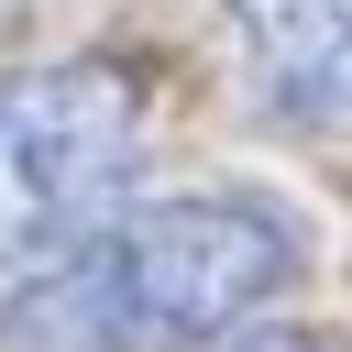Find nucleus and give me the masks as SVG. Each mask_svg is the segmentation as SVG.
I'll use <instances>...</instances> for the list:
<instances>
[{"mask_svg":"<svg viewBox=\"0 0 352 352\" xmlns=\"http://www.w3.org/2000/svg\"><path fill=\"white\" fill-rule=\"evenodd\" d=\"M308 264V231L253 187L132 198L99 242L0 297V352H209L242 341Z\"/></svg>","mask_w":352,"mask_h":352,"instance_id":"1","label":"nucleus"},{"mask_svg":"<svg viewBox=\"0 0 352 352\" xmlns=\"http://www.w3.org/2000/svg\"><path fill=\"white\" fill-rule=\"evenodd\" d=\"M143 143H154V110L132 66L110 55L11 66L0 77V275L22 286L77 242H99L143 187Z\"/></svg>","mask_w":352,"mask_h":352,"instance_id":"2","label":"nucleus"},{"mask_svg":"<svg viewBox=\"0 0 352 352\" xmlns=\"http://www.w3.org/2000/svg\"><path fill=\"white\" fill-rule=\"evenodd\" d=\"M220 22L264 121L319 143L352 132V0H220Z\"/></svg>","mask_w":352,"mask_h":352,"instance_id":"3","label":"nucleus"},{"mask_svg":"<svg viewBox=\"0 0 352 352\" xmlns=\"http://www.w3.org/2000/svg\"><path fill=\"white\" fill-rule=\"evenodd\" d=\"M220 352H308V341H220Z\"/></svg>","mask_w":352,"mask_h":352,"instance_id":"4","label":"nucleus"},{"mask_svg":"<svg viewBox=\"0 0 352 352\" xmlns=\"http://www.w3.org/2000/svg\"><path fill=\"white\" fill-rule=\"evenodd\" d=\"M0 11H22V0H0Z\"/></svg>","mask_w":352,"mask_h":352,"instance_id":"5","label":"nucleus"}]
</instances>
